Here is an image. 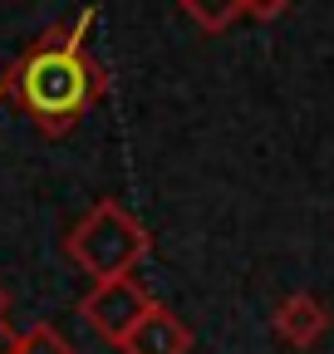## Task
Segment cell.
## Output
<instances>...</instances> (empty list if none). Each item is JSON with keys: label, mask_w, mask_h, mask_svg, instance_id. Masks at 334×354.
Wrapping results in <instances>:
<instances>
[{"label": "cell", "mask_w": 334, "mask_h": 354, "mask_svg": "<svg viewBox=\"0 0 334 354\" xmlns=\"http://www.w3.org/2000/svg\"><path fill=\"white\" fill-rule=\"evenodd\" d=\"M94 20H99V10L84 6L69 25H50L0 74V99H15L45 138H64L108 94V69L84 44Z\"/></svg>", "instance_id": "obj_1"}, {"label": "cell", "mask_w": 334, "mask_h": 354, "mask_svg": "<svg viewBox=\"0 0 334 354\" xmlns=\"http://www.w3.org/2000/svg\"><path fill=\"white\" fill-rule=\"evenodd\" d=\"M153 251V236L148 227L113 197L94 202L89 212H84L74 221V232L64 236V256L79 266L84 276H94L99 281H123V276H133V266Z\"/></svg>", "instance_id": "obj_2"}, {"label": "cell", "mask_w": 334, "mask_h": 354, "mask_svg": "<svg viewBox=\"0 0 334 354\" xmlns=\"http://www.w3.org/2000/svg\"><path fill=\"white\" fill-rule=\"evenodd\" d=\"M148 290L133 281V276H123V281H99L89 295L79 300V315L89 320L108 344H123L128 339V330L143 320V310H148Z\"/></svg>", "instance_id": "obj_3"}, {"label": "cell", "mask_w": 334, "mask_h": 354, "mask_svg": "<svg viewBox=\"0 0 334 354\" xmlns=\"http://www.w3.org/2000/svg\"><path fill=\"white\" fill-rule=\"evenodd\" d=\"M271 325H275V339L280 344L310 349V344H320L329 335V305L320 295H310V290H295V295H285L275 305V320Z\"/></svg>", "instance_id": "obj_4"}, {"label": "cell", "mask_w": 334, "mask_h": 354, "mask_svg": "<svg viewBox=\"0 0 334 354\" xmlns=\"http://www.w3.org/2000/svg\"><path fill=\"white\" fill-rule=\"evenodd\" d=\"M123 354H187L192 349V330L173 315V310L167 305H148L143 310V320L128 330V339L118 344Z\"/></svg>", "instance_id": "obj_5"}, {"label": "cell", "mask_w": 334, "mask_h": 354, "mask_svg": "<svg viewBox=\"0 0 334 354\" xmlns=\"http://www.w3.org/2000/svg\"><path fill=\"white\" fill-rule=\"evenodd\" d=\"M10 354H74V344H69L50 320H39V325H30V330H20V335H15Z\"/></svg>", "instance_id": "obj_6"}, {"label": "cell", "mask_w": 334, "mask_h": 354, "mask_svg": "<svg viewBox=\"0 0 334 354\" xmlns=\"http://www.w3.org/2000/svg\"><path fill=\"white\" fill-rule=\"evenodd\" d=\"M182 15L202 25V35H222L231 20H246V0H231V6L212 10V6H197V0H182Z\"/></svg>", "instance_id": "obj_7"}, {"label": "cell", "mask_w": 334, "mask_h": 354, "mask_svg": "<svg viewBox=\"0 0 334 354\" xmlns=\"http://www.w3.org/2000/svg\"><path fill=\"white\" fill-rule=\"evenodd\" d=\"M10 344H15V330H10V295H6V286H0V354H10Z\"/></svg>", "instance_id": "obj_8"}]
</instances>
